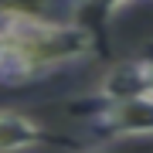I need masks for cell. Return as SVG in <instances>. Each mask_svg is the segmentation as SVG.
I'll list each match as a JSON object with an SVG mask.
<instances>
[{
    "label": "cell",
    "mask_w": 153,
    "mask_h": 153,
    "mask_svg": "<svg viewBox=\"0 0 153 153\" xmlns=\"http://www.w3.org/2000/svg\"><path fill=\"white\" fill-rule=\"evenodd\" d=\"M0 38L7 44V68L0 82H31L102 51L92 34L71 21H48L21 7H0Z\"/></svg>",
    "instance_id": "1"
},
{
    "label": "cell",
    "mask_w": 153,
    "mask_h": 153,
    "mask_svg": "<svg viewBox=\"0 0 153 153\" xmlns=\"http://www.w3.org/2000/svg\"><path fill=\"white\" fill-rule=\"evenodd\" d=\"M88 129L99 140H150L153 136V95L92 102Z\"/></svg>",
    "instance_id": "2"
},
{
    "label": "cell",
    "mask_w": 153,
    "mask_h": 153,
    "mask_svg": "<svg viewBox=\"0 0 153 153\" xmlns=\"http://www.w3.org/2000/svg\"><path fill=\"white\" fill-rule=\"evenodd\" d=\"M51 136L41 129L31 116L14 112V109H0V153H27L44 146Z\"/></svg>",
    "instance_id": "3"
},
{
    "label": "cell",
    "mask_w": 153,
    "mask_h": 153,
    "mask_svg": "<svg viewBox=\"0 0 153 153\" xmlns=\"http://www.w3.org/2000/svg\"><path fill=\"white\" fill-rule=\"evenodd\" d=\"M65 4H68V14H71V24L88 31L99 41V48H105V31H109L112 17L129 0H65Z\"/></svg>",
    "instance_id": "4"
},
{
    "label": "cell",
    "mask_w": 153,
    "mask_h": 153,
    "mask_svg": "<svg viewBox=\"0 0 153 153\" xmlns=\"http://www.w3.org/2000/svg\"><path fill=\"white\" fill-rule=\"evenodd\" d=\"M85 153H153V146L143 140H102L99 146L85 150Z\"/></svg>",
    "instance_id": "5"
},
{
    "label": "cell",
    "mask_w": 153,
    "mask_h": 153,
    "mask_svg": "<svg viewBox=\"0 0 153 153\" xmlns=\"http://www.w3.org/2000/svg\"><path fill=\"white\" fill-rule=\"evenodd\" d=\"M140 75H143V88H146V95H153V48L146 55H140Z\"/></svg>",
    "instance_id": "6"
},
{
    "label": "cell",
    "mask_w": 153,
    "mask_h": 153,
    "mask_svg": "<svg viewBox=\"0 0 153 153\" xmlns=\"http://www.w3.org/2000/svg\"><path fill=\"white\" fill-rule=\"evenodd\" d=\"M4 68H7V44L0 38V78H4Z\"/></svg>",
    "instance_id": "7"
}]
</instances>
